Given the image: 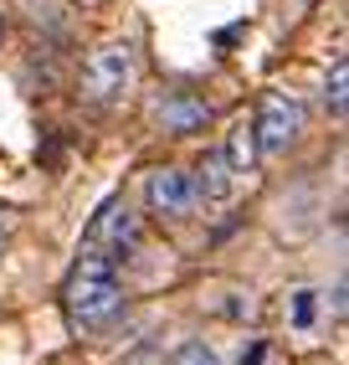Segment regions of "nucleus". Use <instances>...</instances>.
Here are the masks:
<instances>
[{
  "label": "nucleus",
  "instance_id": "nucleus-1",
  "mask_svg": "<svg viewBox=\"0 0 349 365\" xmlns=\"http://www.w3.org/2000/svg\"><path fill=\"white\" fill-rule=\"evenodd\" d=\"M123 309V283L118 273H98V267H78L67 278V319L78 329H103L108 319H118Z\"/></svg>",
  "mask_w": 349,
  "mask_h": 365
},
{
  "label": "nucleus",
  "instance_id": "nucleus-8",
  "mask_svg": "<svg viewBox=\"0 0 349 365\" xmlns=\"http://www.w3.org/2000/svg\"><path fill=\"white\" fill-rule=\"evenodd\" d=\"M221 160L231 165V175H252V165H257V134H252V124H241L231 129V139H226V150H221Z\"/></svg>",
  "mask_w": 349,
  "mask_h": 365
},
{
  "label": "nucleus",
  "instance_id": "nucleus-11",
  "mask_svg": "<svg viewBox=\"0 0 349 365\" xmlns=\"http://www.w3.org/2000/svg\"><path fill=\"white\" fill-rule=\"evenodd\" d=\"M170 365H221V355L206 345V339H185L180 350H174V360Z\"/></svg>",
  "mask_w": 349,
  "mask_h": 365
},
{
  "label": "nucleus",
  "instance_id": "nucleus-12",
  "mask_svg": "<svg viewBox=\"0 0 349 365\" xmlns=\"http://www.w3.org/2000/svg\"><path fill=\"white\" fill-rule=\"evenodd\" d=\"M241 365H262V339H257V345H252V350L241 355Z\"/></svg>",
  "mask_w": 349,
  "mask_h": 365
},
{
  "label": "nucleus",
  "instance_id": "nucleus-9",
  "mask_svg": "<svg viewBox=\"0 0 349 365\" xmlns=\"http://www.w3.org/2000/svg\"><path fill=\"white\" fill-rule=\"evenodd\" d=\"M323 103H329L334 118H344V103H349V57H334L329 78H323Z\"/></svg>",
  "mask_w": 349,
  "mask_h": 365
},
{
  "label": "nucleus",
  "instance_id": "nucleus-7",
  "mask_svg": "<svg viewBox=\"0 0 349 365\" xmlns=\"http://www.w3.org/2000/svg\"><path fill=\"white\" fill-rule=\"evenodd\" d=\"M206 118H211V108L201 98H190V93H170L160 103V124L170 134H195V129H206Z\"/></svg>",
  "mask_w": 349,
  "mask_h": 365
},
{
  "label": "nucleus",
  "instance_id": "nucleus-4",
  "mask_svg": "<svg viewBox=\"0 0 349 365\" xmlns=\"http://www.w3.org/2000/svg\"><path fill=\"white\" fill-rule=\"evenodd\" d=\"M144 201H149L155 216H185L195 206V185H190L185 170L165 165V170H155V175L144 180Z\"/></svg>",
  "mask_w": 349,
  "mask_h": 365
},
{
  "label": "nucleus",
  "instance_id": "nucleus-6",
  "mask_svg": "<svg viewBox=\"0 0 349 365\" xmlns=\"http://www.w3.org/2000/svg\"><path fill=\"white\" fill-rule=\"evenodd\" d=\"M190 185H195V196H201V201H231V190H236V175H231V165L221 160V150H216V155H206L201 165H195Z\"/></svg>",
  "mask_w": 349,
  "mask_h": 365
},
{
  "label": "nucleus",
  "instance_id": "nucleus-5",
  "mask_svg": "<svg viewBox=\"0 0 349 365\" xmlns=\"http://www.w3.org/2000/svg\"><path fill=\"white\" fill-rule=\"evenodd\" d=\"M134 242H139V227H134V216H129L123 201H108L103 211L93 216V227H88V247H103L118 262H123V252H129Z\"/></svg>",
  "mask_w": 349,
  "mask_h": 365
},
{
  "label": "nucleus",
  "instance_id": "nucleus-2",
  "mask_svg": "<svg viewBox=\"0 0 349 365\" xmlns=\"http://www.w3.org/2000/svg\"><path fill=\"white\" fill-rule=\"evenodd\" d=\"M134 72H139V52H134V46H129V41H103V46L88 57V67H83V88H88V98L113 103V98L129 93Z\"/></svg>",
  "mask_w": 349,
  "mask_h": 365
},
{
  "label": "nucleus",
  "instance_id": "nucleus-10",
  "mask_svg": "<svg viewBox=\"0 0 349 365\" xmlns=\"http://www.w3.org/2000/svg\"><path fill=\"white\" fill-rule=\"evenodd\" d=\"M313 314H318V294H313V288H298V294L288 299V319H293V329H313Z\"/></svg>",
  "mask_w": 349,
  "mask_h": 365
},
{
  "label": "nucleus",
  "instance_id": "nucleus-3",
  "mask_svg": "<svg viewBox=\"0 0 349 365\" xmlns=\"http://www.w3.org/2000/svg\"><path fill=\"white\" fill-rule=\"evenodd\" d=\"M303 103L298 98H288V93H272V98L262 103V113H257V124H252V134H257V155H283L288 144L303 134Z\"/></svg>",
  "mask_w": 349,
  "mask_h": 365
}]
</instances>
